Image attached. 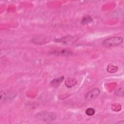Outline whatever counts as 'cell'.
<instances>
[{
    "mask_svg": "<svg viewBox=\"0 0 124 124\" xmlns=\"http://www.w3.org/2000/svg\"><path fill=\"white\" fill-rule=\"evenodd\" d=\"M93 21L92 17L89 15H85L81 19V23L82 24H88L89 23H91Z\"/></svg>",
    "mask_w": 124,
    "mask_h": 124,
    "instance_id": "cell-11",
    "label": "cell"
},
{
    "mask_svg": "<svg viewBox=\"0 0 124 124\" xmlns=\"http://www.w3.org/2000/svg\"><path fill=\"white\" fill-rule=\"evenodd\" d=\"M64 84L67 88H70L77 84V80L74 78H68L65 80Z\"/></svg>",
    "mask_w": 124,
    "mask_h": 124,
    "instance_id": "cell-9",
    "label": "cell"
},
{
    "mask_svg": "<svg viewBox=\"0 0 124 124\" xmlns=\"http://www.w3.org/2000/svg\"><path fill=\"white\" fill-rule=\"evenodd\" d=\"M50 54L55 55H61L64 56H68L72 55L73 52L68 48H56L50 51Z\"/></svg>",
    "mask_w": 124,
    "mask_h": 124,
    "instance_id": "cell-6",
    "label": "cell"
},
{
    "mask_svg": "<svg viewBox=\"0 0 124 124\" xmlns=\"http://www.w3.org/2000/svg\"><path fill=\"white\" fill-rule=\"evenodd\" d=\"M123 42V39L120 36L111 37L104 39L101 43L102 46L105 47L116 46L120 45Z\"/></svg>",
    "mask_w": 124,
    "mask_h": 124,
    "instance_id": "cell-1",
    "label": "cell"
},
{
    "mask_svg": "<svg viewBox=\"0 0 124 124\" xmlns=\"http://www.w3.org/2000/svg\"><path fill=\"white\" fill-rule=\"evenodd\" d=\"M47 39H46V37L42 35L34 36L32 38V41L34 43L37 44H42L44 43H46L47 42Z\"/></svg>",
    "mask_w": 124,
    "mask_h": 124,
    "instance_id": "cell-7",
    "label": "cell"
},
{
    "mask_svg": "<svg viewBox=\"0 0 124 124\" xmlns=\"http://www.w3.org/2000/svg\"><path fill=\"white\" fill-rule=\"evenodd\" d=\"M100 90L97 88L92 89L85 95V99L87 101H91L97 97L100 93Z\"/></svg>",
    "mask_w": 124,
    "mask_h": 124,
    "instance_id": "cell-5",
    "label": "cell"
},
{
    "mask_svg": "<svg viewBox=\"0 0 124 124\" xmlns=\"http://www.w3.org/2000/svg\"><path fill=\"white\" fill-rule=\"evenodd\" d=\"M64 77L61 76L53 79L50 82V85L54 87H58L64 79Z\"/></svg>",
    "mask_w": 124,
    "mask_h": 124,
    "instance_id": "cell-8",
    "label": "cell"
},
{
    "mask_svg": "<svg viewBox=\"0 0 124 124\" xmlns=\"http://www.w3.org/2000/svg\"><path fill=\"white\" fill-rule=\"evenodd\" d=\"M95 110L94 108H89L86 109V110H85V113L89 116H93V115L95 113Z\"/></svg>",
    "mask_w": 124,
    "mask_h": 124,
    "instance_id": "cell-13",
    "label": "cell"
},
{
    "mask_svg": "<svg viewBox=\"0 0 124 124\" xmlns=\"http://www.w3.org/2000/svg\"><path fill=\"white\" fill-rule=\"evenodd\" d=\"M124 82L120 83L117 87L114 93L118 96H123L124 95Z\"/></svg>",
    "mask_w": 124,
    "mask_h": 124,
    "instance_id": "cell-10",
    "label": "cell"
},
{
    "mask_svg": "<svg viewBox=\"0 0 124 124\" xmlns=\"http://www.w3.org/2000/svg\"><path fill=\"white\" fill-rule=\"evenodd\" d=\"M118 68L117 66L112 64H109L107 67V71L109 73H114L117 71Z\"/></svg>",
    "mask_w": 124,
    "mask_h": 124,
    "instance_id": "cell-12",
    "label": "cell"
},
{
    "mask_svg": "<svg viewBox=\"0 0 124 124\" xmlns=\"http://www.w3.org/2000/svg\"><path fill=\"white\" fill-rule=\"evenodd\" d=\"M78 37L76 35H68L61 38H58L55 41L59 43H61L65 45H72L78 40Z\"/></svg>",
    "mask_w": 124,
    "mask_h": 124,
    "instance_id": "cell-3",
    "label": "cell"
},
{
    "mask_svg": "<svg viewBox=\"0 0 124 124\" xmlns=\"http://www.w3.org/2000/svg\"><path fill=\"white\" fill-rule=\"evenodd\" d=\"M16 95V93L13 91H1L0 92V98L2 101H8L12 100Z\"/></svg>",
    "mask_w": 124,
    "mask_h": 124,
    "instance_id": "cell-4",
    "label": "cell"
},
{
    "mask_svg": "<svg viewBox=\"0 0 124 124\" xmlns=\"http://www.w3.org/2000/svg\"><path fill=\"white\" fill-rule=\"evenodd\" d=\"M36 118L43 122H51L56 119L57 115L54 112L41 111L38 112L36 115Z\"/></svg>",
    "mask_w": 124,
    "mask_h": 124,
    "instance_id": "cell-2",
    "label": "cell"
}]
</instances>
